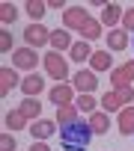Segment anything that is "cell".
<instances>
[{
  "label": "cell",
  "mask_w": 134,
  "mask_h": 151,
  "mask_svg": "<svg viewBox=\"0 0 134 151\" xmlns=\"http://www.w3.org/2000/svg\"><path fill=\"white\" fill-rule=\"evenodd\" d=\"M92 139V127L90 122H72V124H63L60 127V142H63V151H87Z\"/></svg>",
  "instance_id": "1"
},
{
  "label": "cell",
  "mask_w": 134,
  "mask_h": 151,
  "mask_svg": "<svg viewBox=\"0 0 134 151\" xmlns=\"http://www.w3.org/2000/svg\"><path fill=\"white\" fill-rule=\"evenodd\" d=\"M42 62H45V71L51 74L54 80H66V77H69V65H66V59H63L57 50L45 53V56H42Z\"/></svg>",
  "instance_id": "2"
},
{
  "label": "cell",
  "mask_w": 134,
  "mask_h": 151,
  "mask_svg": "<svg viewBox=\"0 0 134 151\" xmlns=\"http://www.w3.org/2000/svg\"><path fill=\"white\" fill-rule=\"evenodd\" d=\"M131 80H134V62H125V65H119V68H113V71H110L113 92H119V89L131 86Z\"/></svg>",
  "instance_id": "3"
},
{
  "label": "cell",
  "mask_w": 134,
  "mask_h": 151,
  "mask_svg": "<svg viewBox=\"0 0 134 151\" xmlns=\"http://www.w3.org/2000/svg\"><path fill=\"white\" fill-rule=\"evenodd\" d=\"M24 42H27V47H42L51 42V30H45L42 24H30L24 30Z\"/></svg>",
  "instance_id": "4"
},
{
  "label": "cell",
  "mask_w": 134,
  "mask_h": 151,
  "mask_svg": "<svg viewBox=\"0 0 134 151\" xmlns=\"http://www.w3.org/2000/svg\"><path fill=\"white\" fill-rule=\"evenodd\" d=\"M90 21V15H87V9H81V6H69L63 12V24L69 27V30H78L81 33V27Z\"/></svg>",
  "instance_id": "5"
},
{
  "label": "cell",
  "mask_w": 134,
  "mask_h": 151,
  "mask_svg": "<svg viewBox=\"0 0 134 151\" xmlns=\"http://www.w3.org/2000/svg\"><path fill=\"white\" fill-rule=\"evenodd\" d=\"M48 98H51V104L66 107V104H72V101H75V86H69V83H57V86L48 92Z\"/></svg>",
  "instance_id": "6"
},
{
  "label": "cell",
  "mask_w": 134,
  "mask_h": 151,
  "mask_svg": "<svg viewBox=\"0 0 134 151\" xmlns=\"http://www.w3.org/2000/svg\"><path fill=\"white\" fill-rule=\"evenodd\" d=\"M12 62H15L18 68H30V71H33V68L39 65V53H36L33 47H18V50L12 53Z\"/></svg>",
  "instance_id": "7"
},
{
  "label": "cell",
  "mask_w": 134,
  "mask_h": 151,
  "mask_svg": "<svg viewBox=\"0 0 134 151\" xmlns=\"http://www.w3.org/2000/svg\"><path fill=\"white\" fill-rule=\"evenodd\" d=\"M72 86H75L81 95H90V92L98 86V80H95V71H78V74H75V80H72Z\"/></svg>",
  "instance_id": "8"
},
{
  "label": "cell",
  "mask_w": 134,
  "mask_h": 151,
  "mask_svg": "<svg viewBox=\"0 0 134 151\" xmlns=\"http://www.w3.org/2000/svg\"><path fill=\"white\" fill-rule=\"evenodd\" d=\"M15 86H21V80H18V74L12 71V68H3L0 71V98H6Z\"/></svg>",
  "instance_id": "9"
},
{
  "label": "cell",
  "mask_w": 134,
  "mask_h": 151,
  "mask_svg": "<svg viewBox=\"0 0 134 151\" xmlns=\"http://www.w3.org/2000/svg\"><path fill=\"white\" fill-rule=\"evenodd\" d=\"M42 89H45V80L39 77V74H27V77L21 80V92H24L27 98H36Z\"/></svg>",
  "instance_id": "10"
},
{
  "label": "cell",
  "mask_w": 134,
  "mask_h": 151,
  "mask_svg": "<svg viewBox=\"0 0 134 151\" xmlns=\"http://www.w3.org/2000/svg\"><path fill=\"white\" fill-rule=\"evenodd\" d=\"M90 65H92V71H110V68H113V56H110L107 50H92Z\"/></svg>",
  "instance_id": "11"
},
{
  "label": "cell",
  "mask_w": 134,
  "mask_h": 151,
  "mask_svg": "<svg viewBox=\"0 0 134 151\" xmlns=\"http://www.w3.org/2000/svg\"><path fill=\"white\" fill-rule=\"evenodd\" d=\"M27 130H30V133H33V136H36V139L42 142V139L54 136V122H48V119H39V122H33V124H30Z\"/></svg>",
  "instance_id": "12"
},
{
  "label": "cell",
  "mask_w": 134,
  "mask_h": 151,
  "mask_svg": "<svg viewBox=\"0 0 134 151\" xmlns=\"http://www.w3.org/2000/svg\"><path fill=\"white\" fill-rule=\"evenodd\" d=\"M51 45H54V50H72V33L69 30H54Z\"/></svg>",
  "instance_id": "13"
},
{
  "label": "cell",
  "mask_w": 134,
  "mask_h": 151,
  "mask_svg": "<svg viewBox=\"0 0 134 151\" xmlns=\"http://www.w3.org/2000/svg\"><path fill=\"white\" fill-rule=\"evenodd\" d=\"M78 122V104H66V107H57V124H72Z\"/></svg>",
  "instance_id": "14"
},
{
  "label": "cell",
  "mask_w": 134,
  "mask_h": 151,
  "mask_svg": "<svg viewBox=\"0 0 134 151\" xmlns=\"http://www.w3.org/2000/svg\"><path fill=\"white\" fill-rule=\"evenodd\" d=\"M3 124L12 127V130H24V127H30V124H27V116H24L21 110H9L6 119H3Z\"/></svg>",
  "instance_id": "15"
},
{
  "label": "cell",
  "mask_w": 134,
  "mask_h": 151,
  "mask_svg": "<svg viewBox=\"0 0 134 151\" xmlns=\"http://www.w3.org/2000/svg\"><path fill=\"white\" fill-rule=\"evenodd\" d=\"M119 133L122 136H131L134 133V107H125L119 113Z\"/></svg>",
  "instance_id": "16"
},
{
  "label": "cell",
  "mask_w": 134,
  "mask_h": 151,
  "mask_svg": "<svg viewBox=\"0 0 134 151\" xmlns=\"http://www.w3.org/2000/svg\"><path fill=\"white\" fill-rule=\"evenodd\" d=\"M122 15H125V12H122V6L107 3V6H104V12H101V24H104V27H113V24L122 18Z\"/></svg>",
  "instance_id": "17"
},
{
  "label": "cell",
  "mask_w": 134,
  "mask_h": 151,
  "mask_svg": "<svg viewBox=\"0 0 134 151\" xmlns=\"http://www.w3.org/2000/svg\"><path fill=\"white\" fill-rule=\"evenodd\" d=\"M125 45H128L125 30H110V33H107V47H110V50H125Z\"/></svg>",
  "instance_id": "18"
},
{
  "label": "cell",
  "mask_w": 134,
  "mask_h": 151,
  "mask_svg": "<svg viewBox=\"0 0 134 151\" xmlns=\"http://www.w3.org/2000/svg\"><path fill=\"white\" fill-rule=\"evenodd\" d=\"M90 127H92V133H107V127H110L107 113H90Z\"/></svg>",
  "instance_id": "19"
},
{
  "label": "cell",
  "mask_w": 134,
  "mask_h": 151,
  "mask_svg": "<svg viewBox=\"0 0 134 151\" xmlns=\"http://www.w3.org/2000/svg\"><path fill=\"white\" fill-rule=\"evenodd\" d=\"M69 53H72V59H75V62H84V59H90V56H92V47H90V42H75Z\"/></svg>",
  "instance_id": "20"
},
{
  "label": "cell",
  "mask_w": 134,
  "mask_h": 151,
  "mask_svg": "<svg viewBox=\"0 0 134 151\" xmlns=\"http://www.w3.org/2000/svg\"><path fill=\"white\" fill-rule=\"evenodd\" d=\"M81 36H84V42H92V39H98L101 36V21H87L84 27H81Z\"/></svg>",
  "instance_id": "21"
},
{
  "label": "cell",
  "mask_w": 134,
  "mask_h": 151,
  "mask_svg": "<svg viewBox=\"0 0 134 151\" xmlns=\"http://www.w3.org/2000/svg\"><path fill=\"white\" fill-rule=\"evenodd\" d=\"M18 110H21V113H24L27 119H39V113H42V104H39L36 98H24Z\"/></svg>",
  "instance_id": "22"
},
{
  "label": "cell",
  "mask_w": 134,
  "mask_h": 151,
  "mask_svg": "<svg viewBox=\"0 0 134 151\" xmlns=\"http://www.w3.org/2000/svg\"><path fill=\"white\" fill-rule=\"evenodd\" d=\"M24 9H27V15H30L33 21H39V18L45 15L48 3H42V0H27V3H24Z\"/></svg>",
  "instance_id": "23"
},
{
  "label": "cell",
  "mask_w": 134,
  "mask_h": 151,
  "mask_svg": "<svg viewBox=\"0 0 134 151\" xmlns=\"http://www.w3.org/2000/svg\"><path fill=\"white\" fill-rule=\"evenodd\" d=\"M101 107H104L107 113L119 110V107H122V98H119V92H104V95H101Z\"/></svg>",
  "instance_id": "24"
},
{
  "label": "cell",
  "mask_w": 134,
  "mask_h": 151,
  "mask_svg": "<svg viewBox=\"0 0 134 151\" xmlns=\"http://www.w3.org/2000/svg\"><path fill=\"white\" fill-rule=\"evenodd\" d=\"M15 18H18V9H15L12 3H3V6H0V21H3V27L12 24Z\"/></svg>",
  "instance_id": "25"
},
{
  "label": "cell",
  "mask_w": 134,
  "mask_h": 151,
  "mask_svg": "<svg viewBox=\"0 0 134 151\" xmlns=\"http://www.w3.org/2000/svg\"><path fill=\"white\" fill-rule=\"evenodd\" d=\"M95 98L92 95H78V110H84V113H95Z\"/></svg>",
  "instance_id": "26"
},
{
  "label": "cell",
  "mask_w": 134,
  "mask_h": 151,
  "mask_svg": "<svg viewBox=\"0 0 134 151\" xmlns=\"http://www.w3.org/2000/svg\"><path fill=\"white\" fill-rule=\"evenodd\" d=\"M0 50H12V33H6V27H3V33H0Z\"/></svg>",
  "instance_id": "27"
},
{
  "label": "cell",
  "mask_w": 134,
  "mask_h": 151,
  "mask_svg": "<svg viewBox=\"0 0 134 151\" xmlns=\"http://www.w3.org/2000/svg\"><path fill=\"white\" fill-rule=\"evenodd\" d=\"M0 151H15V136H9V133L0 136Z\"/></svg>",
  "instance_id": "28"
},
{
  "label": "cell",
  "mask_w": 134,
  "mask_h": 151,
  "mask_svg": "<svg viewBox=\"0 0 134 151\" xmlns=\"http://www.w3.org/2000/svg\"><path fill=\"white\" fill-rule=\"evenodd\" d=\"M122 24H125V30H131V33H134V9H125V15H122Z\"/></svg>",
  "instance_id": "29"
},
{
  "label": "cell",
  "mask_w": 134,
  "mask_h": 151,
  "mask_svg": "<svg viewBox=\"0 0 134 151\" xmlns=\"http://www.w3.org/2000/svg\"><path fill=\"white\" fill-rule=\"evenodd\" d=\"M119 98H122V104H128V101H134V89H131V86H125V89H119Z\"/></svg>",
  "instance_id": "30"
},
{
  "label": "cell",
  "mask_w": 134,
  "mask_h": 151,
  "mask_svg": "<svg viewBox=\"0 0 134 151\" xmlns=\"http://www.w3.org/2000/svg\"><path fill=\"white\" fill-rule=\"evenodd\" d=\"M66 3H63V0H48V9H63Z\"/></svg>",
  "instance_id": "31"
},
{
  "label": "cell",
  "mask_w": 134,
  "mask_h": 151,
  "mask_svg": "<svg viewBox=\"0 0 134 151\" xmlns=\"http://www.w3.org/2000/svg\"><path fill=\"white\" fill-rule=\"evenodd\" d=\"M30 151H51L45 142H36V145H30Z\"/></svg>",
  "instance_id": "32"
}]
</instances>
